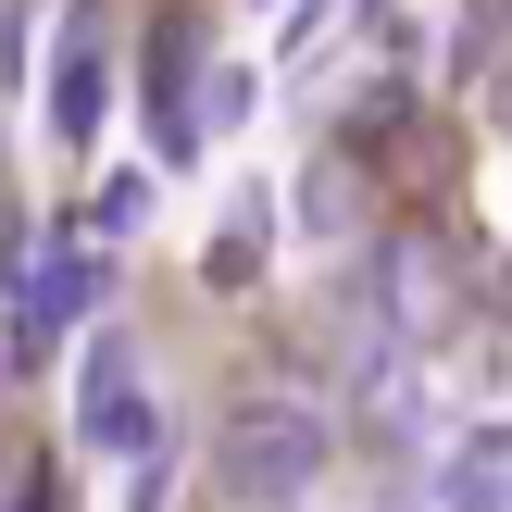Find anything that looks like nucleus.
<instances>
[{
  "mask_svg": "<svg viewBox=\"0 0 512 512\" xmlns=\"http://www.w3.org/2000/svg\"><path fill=\"white\" fill-rule=\"evenodd\" d=\"M325 463H338V425H325L313 400H238V413L213 425V488L250 500V512H288Z\"/></svg>",
  "mask_w": 512,
  "mask_h": 512,
  "instance_id": "f257e3e1",
  "label": "nucleus"
},
{
  "mask_svg": "<svg viewBox=\"0 0 512 512\" xmlns=\"http://www.w3.org/2000/svg\"><path fill=\"white\" fill-rule=\"evenodd\" d=\"M75 425H88V450H113V463H138V450L163 438V413H150V388H138V363H125V338H100V350H88Z\"/></svg>",
  "mask_w": 512,
  "mask_h": 512,
  "instance_id": "f03ea898",
  "label": "nucleus"
},
{
  "mask_svg": "<svg viewBox=\"0 0 512 512\" xmlns=\"http://www.w3.org/2000/svg\"><path fill=\"white\" fill-rule=\"evenodd\" d=\"M100 113H113V63H100V38H75L63 63H50V138L88 150V138H100Z\"/></svg>",
  "mask_w": 512,
  "mask_h": 512,
  "instance_id": "7ed1b4c3",
  "label": "nucleus"
},
{
  "mask_svg": "<svg viewBox=\"0 0 512 512\" xmlns=\"http://www.w3.org/2000/svg\"><path fill=\"white\" fill-rule=\"evenodd\" d=\"M0 512H63V488H50V475H13V488H0Z\"/></svg>",
  "mask_w": 512,
  "mask_h": 512,
  "instance_id": "20e7f679",
  "label": "nucleus"
},
{
  "mask_svg": "<svg viewBox=\"0 0 512 512\" xmlns=\"http://www.w3.org/2000/svg\"><path fill=\"white\" fill-rule=\"evenodd\" d=\"M0 488H13V425H0Z\"/></svg>",
  "mask_w": 512,
  "mask_h": 512,
  "instance_id": "39448f33",
  "label": "nucleus"
}]
</instances>
